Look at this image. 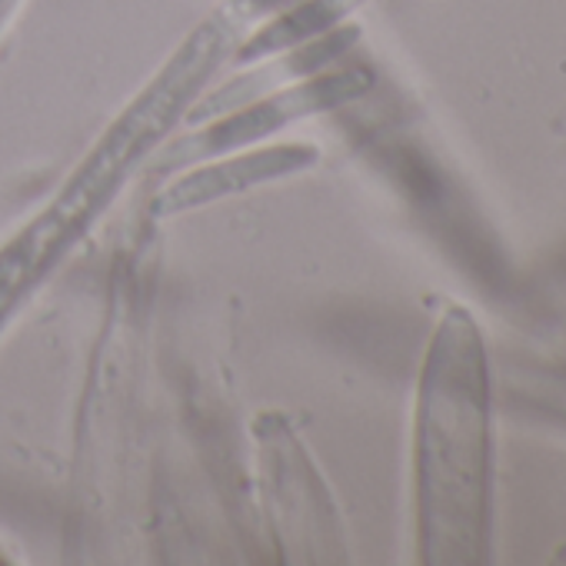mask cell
Returning <instances> with one entry per match:
<instances>
[{
	"label": "cell",
	"mask_w": 566,
	"mask_h": 566,
	"mask_svg": "<svg viewBox=\"0 0 566 566\" xmlns=\"http://www.w3.org/2000/svg\"><path fill=\"white\" fill-rule=\"evenodd\" d=\"M240 28L243 24L220 4L107 127L51 207L41 210L11 243L0 247V331L48 280V273L87 237L137 164L157 147L174 120L187 114V104L197 101L207 77L230 61Z\"/></svg>",
	"instance_id": "6da1fadb"
},
{
	"label": "cell",
	"mask_w": 566,
	"mask_h": 566,
	"mask_svg": "<svg viewBox=\"0 0 566 566\" xmlns=\"http://www.w3.org/2000/svg\"><path fill=\"white\" fill-rule=\"evenodd\" d=\"M423 563H476L490 536V394L476 324L450 307L427 354L413 430Z\"/></svg>",
	"instance_id": "7a4b0ae2"
},
{
	"label": "cell",
	"mask_w": 566,
	"mask_h": 566,
	"mask_svg": "<svg viewBox=\"0 0 566 566\" xmlns=\"http://www.w3.org/2000/svg\"><path fill=\"white\" fill-rule=\"evenodd\" d=\"M260 493L266 526L283 563H340L347 559L344 520L334 493L283 413L253 420Z\"/></svg>",
	"instance_id": "3957f363"
},
{
	"label": "cell",
	"mask_w": 566,
	"mask_h": 566,
	"mask_svg": "<svg viewBox=\"0 0 566 566\" xmlns=\"http://www.w3.org/2000/svg\"><path fill=\"white\" fill-rule=\"evenodd\" d=\"M370 87H374V77L360 67L314 74L301 84L256 97L223 117H213V120H207V127L190 130L187 137L167 144L150 160L147 177L160 180L184 167H193V164H203V160H213V157H223L233 150H250L253 144H263L266 137L280 134L283 127L301 124L317 114H331V111L364 97Z\"/></svg>",
	"instance_id": "277c9868"
},
{
	"label": "cell",
	"mask_w": 566,
	"mask_h": 566,
	"mask_svg": "<svg viewBox=\"0 0 566 566\" xmlns=\"http://www.w3.org/2000/svg\"><path fill=\"white\" fill-rule=\"evenodd\" d=\"M321 160V150L314 144H276V147H260L250 154L233 157H213V164L200 167H184L177 180H170L154 200H150V217L170 220L190 210H203L210 203H220L227 197L250 193L263 184H276L311 170Z\"/></svg>",
	"instance_id": "5b68a950"
},
{
	"label": "cell",
	"mask_w": 566,
	"mask_h": 566,
	"mask_svg": "<svg viewBox=\"0 0 566 566\" xmlns=\"http://www.w3.org/2000/svg\"><path fill=\"white\" fill-rule=\"evenodd\" d=\"M360 38V28H334L331 34L317 38V41H307L301 48H291V51H280L276 61L270 64H260L256 71H247L233 81H227L223 87H217L213 94L200 97L193 107H187L184 120L187 124H207L213 117H223L256 97H266L273 91H283L297 81H307L314 74H324V67H331L340 54H347L354 48V41Z\"/></svg>",
	"instance_id": "8992f818"
},
{
	"label": "cell",
	"mask_w": 566,
	"mask_h": 566,
	"mask_svg": "<svg viewBox=\"0 0 566 566\" xmlns=\"http://www.w3.org/2000/svg\"><path fill=\"white\" fill-rule=\"evenodd\" d=\"M360 4L364 0H301L297 8L283 11L280 18H273L270 24L253 31L243 44H237L230 61L237 67H250L256 61H266L270 54L317 41V38L331 34L334 28H340Z\"/></svg>",
	"instance_id": "52a82bcc"
},
{
	"label": "cell",
	"mask_w": 566,
	"mask_h": 566,
	"mask_svg": "<svg viewBox=\"0 0 566 566\" xmlns=\"http://www.w3.org/2000/svg\"><path fill=\"white\" fill-rule=\"evenodd\" d=\"M273 4H280V0H223V8H227L240 24H247L250 18H256V14L270 11Z\"/></svg>",
	"instance_id": "ba28073f"
},
{
	"label": "cell",
	"mask_w": 566,
	"mask_h": 566,
	"mask_svg": "<svg viewBox=\"0 0 566 566\" xmlns=\"http://www.w3.org/2000/svg\"><path fill=\"white\" fill-rule=\"evenodd\" d=\"M14 4H18V0H0V28H4V21L14 11Z\"/></svg>",
	"instance_id": "9c48e42d"
}]
</instances>
